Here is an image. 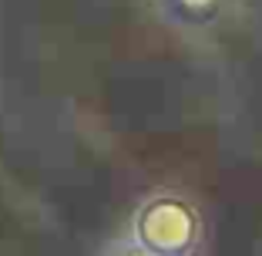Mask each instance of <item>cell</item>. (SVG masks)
Returning <instances> with one entry per match:
<instances>
[{
    "instance_id": "1",
    "label": "cell",
    "mask_w": 262,
    "mask_h": 256,
    "mask_svg": "<svg viewBox=\"0 0 262 256\" xmlns=\"http://www.w3.org/2000/svg\"><path fill=\"white\" fill-rule=\"evenodd\" d=\"M131 240L155 256H199L205 243L202 212L185 192H151L131 219Z\"/></svg>"
},
{
    "instance_id": "2",
    "label": "cell",
    "mask_w": 262,
    "mask_h": 256,
    "mask_svg": "<svg viewBox=\"0 0 262 256\" xmlns=\"http://www.w3.org/2000/svg\"><path fill=\"white\" fill-rule=\"evenodd\" d=\"M225 0H165V10L185 27H208L222 14Z\"/></svg>"
}]
</instances>
